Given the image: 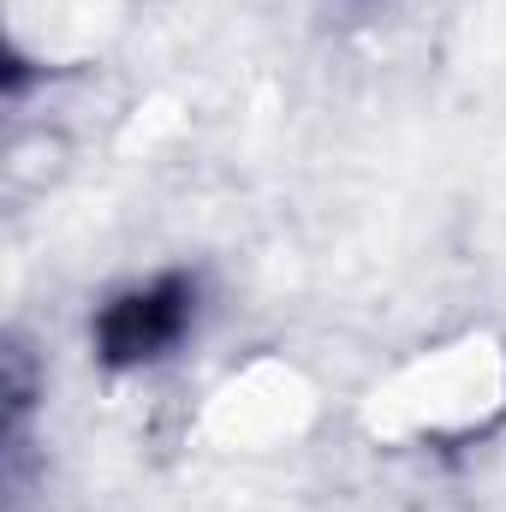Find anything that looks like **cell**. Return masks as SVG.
Wrapping results in <instances>:
<instances>
[{"instance_id":"cell-1","label":"cell","mask_w":506,"mask_h":512,"mask_svg":"<svg viewBox=\"0 0 506 512\" xmlns=\"http://www.w3.org/2000/svg\"><path fill=\"white\" fill-rule=\"evenodd\" d=\"M197 304H203V286H197V274H185V268L131 280V286H120V292L96 310L90 346H96V358H102L108 370L161 364V358L197 328Z\"/></svg>"}]
</instances>
